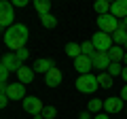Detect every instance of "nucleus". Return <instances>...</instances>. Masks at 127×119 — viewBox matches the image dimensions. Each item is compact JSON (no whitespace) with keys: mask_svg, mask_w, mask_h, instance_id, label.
Here are the masks:
<instances>
[{"mask_svg":"<svg viewBox=\"0 0 127 119\" xmlns=\"http://www.w3.org/2000/svg\"><path fill=\"white\" fill-rule=\"evenodd\" d=\"M28 38H30L28 26H23V23H13L11 28H6V32H4V45L15 53V51L26 49Z\"/></svg>","mask_w":127,"mask_h":119,"instance_id":"nucleus-1","label":"nucleus"},{"mask_svg":"<svg viewBox=\"0 0 127 119\" xmlns=\"http://www.w3.org/2000/svg\"><path fill=\"white\" fill-rule=\"evenodd\" d=\"M97 87H100L97 74H81V77L76 79V89L81 94H95Z\"/></svg>","mask_w":127,"mask_h":119,"instance_id":"nucleus-2","label":"nucleus"},{"mask_svg":"<svg viewBox=\"0 0 127 119\" xmlns=\"http://www.w3.org/2000/svg\"><path fill=\"white\" fill-rule=\"evenodd\" d=\"M119 23H121V21H119L112 13L97 15V28H100V32H106V34H110V36H112V32L119 28Z\"/></svg>","mask_w":127,"mask_h":119,"instance_id":"nucleus-3","label":"nucleus"},{"mask_svg":"<svg viewBox=\"0 0 127 119\" xmlns=\"http://www.w3.org/2000/svg\"><path fill=\"white\" fill-rule=\"evenodd\" d=\"M15 21V11L9 0H0V28H11Z\"/></svg>","mask_w":127,"mask_h":119,"instance_id":"nucleus-4","label":"nucleus"},{"mask_svg":"<svg viewBox=\"0 0 127 119\" xmlns=\"http://www.w3.org/2000/svg\"><path fill=\"white\" fill-rule=\"evenodd\" d=\"M21 104H23V111L30 113V115H40L45 111V102L40 98H36V96H26L21 100Z\"/></svg>","mask_w":127,"mask_h":119,"instance_id":"nucleus-5","label":"nucleus"},{"mask_svg":"<svg viewBox=\"0 0 127 119\" xmlns=\"http://www.w3.org/2000/svg\"><path fill=\"white\" fill-rule=\"evenodd\" d=\"M91 43H93L95 51H110V47L114 45V43H112V36H110V34H106V32H100V30L93 34Z\"/></svg>","mask_w":127,"mask_h":119,"instance_id":"nucleus-6","label":"nucleus"},{"mask_svg":"<svg viewBox=\"0 0 127 119\" xmlns=\"http://www.w3.org/2000/svg\"><path fill=\"white\" fill-rule=\"evenodd\" d=\"M91 64H93V68L100 70V72H106L108 66L112 64V60H110L108 51H95V53L91 55Z\"/></svg>","mask_w":127,"mask_h":119,"instance_id":"nucleus-7","label":"nucleus"},{"mask_svg":"<svg viewBox=\"0 0 127 119\" xmlns=\"http://www.w3.org/2000/svg\"><path fill=\"white\" fill-rule=\"evenodd\" d=\"M104 111H106V115L121 113V111H123V98H121V96L106 98V100H104Z\"/></svg>","mask_w":127,"mask_h":119,"instance_id":"nucleus-8","label":"nucleus"},{"mask_svg":"<svg viewBox=\"0 0 127 119\" xmlns=\"http://www.w3.org/2000/svg\"><path fill=\"white\" fill-rule=\"evenodd\" d=\"M6 96H9V100H23L26 98V85L19 81L13 85H6Z\"/></svg>","mask_w":127,"mask_h":119,"instance_id":"nucleus-9","label":"nucleus"},{"mask_svg":"<svg viewBox=\"0 0 127 119\" xmlns=\"http://www.w3.org/2000/svg\"><path fill=\"white\" fill-rule=\"evenodd\" d=\"M0 64L4 66V68L9 70V72H15V74H17V70L23 66L21 62L17 60V55H15V53H4V58L0 60Z\"/></svg>","mask_w":127,"mask_h":119,"instance_id":"nucleus-10","label":"nucleus"},{"mask_svg":"<svg viewBox=\"0 0 127 119\" xmlns=\"http://www.w3.org/2000/svg\"><path fill=\"white\" fill-rule=\"evenodd\" d=\"M74 68H76L78 74H91V68H93L91 58H89V55H81V58H76V60H74Z\"/></svg>","mask_w":127,"mask_h":119,"instance_id":"nucleus-11","label":"nucleus"},{"mask_svg":"<svg viewBox=\"0 0 127 119\" xmlns=\"http://www.w3.org/2000/svg\"><path fill=\"white\" fill-rule=\"evenodd\" d=\"M62 81H64V74H62V70L55 66V68H51L49 72L45 74V83L49 87H57V85H62Z\"/></svg>","mask_w":127,"mask_h":119,"instance_id":"nucleus-12","label":"nucleus"},{"mask_svg":"<svg viewBox=\"0 0 127 119\" xmlns=\"http://www.w3.org/2000/svg\"><path fill=\"white\" fill-rule=\"evenodd\" d=\"M110 13L117 19H125L127 17V0H114L110 4Z\"/></svg>","mask_w":127,"mask_h":119,"instance_id":"nucleus-13","label":"nucleus"},{"mask_svg":"<svg viewBox=\"0 0 127 119\" xmlns=\"http://www.w3.org/2000/svg\"><path fill=\"white\" fill-rule=\"evenodd\" d=\"M34 72H42V74H47L51 68H55V64H53V60H49V58H38L36 62H34Z\"/></svg>","mask_w":127,"mask_h":119,"instance_id":"nucleus-14","label":"nucleus"},{"mask_svg":"<svg viewBox=\"0 0 127 119\" xmlns=\"http://www.w3.org/2000/svg\"><path fill=\"white\" fill-rule=\"evenodd\" d=\"M34 74H36L34 68H30V66H26V64L17 70V79H19V83H23V85H28V83L34 81Z\"/></svg>","mask_w":127,"mask_h":119,"instance_id":"nucleus-15","label":"nucleus"},{"mask_svg":"<svg viewBox=\"0 0 127 119\" xmlns=\"http://www.w3.org/2000/svg\"><path fill=\"white\" fill-rule=\"evenodd\" d=\"M112 43H114V45H119V47H123L127 43V30H125V28L119 26L117 30L112 32Z\"/></svg>","mask_w":127,"mask_h":119,"instance_id":"nucleus-16","label":"nucleus"},{"mask_svg":"<svg viewBox=\"0 0 127 119\" xmlns=\"http://www.w3.org/2000/svg\"><path fill=\"white\" fill-rule=\"evenodd\" d=\"M34 9H36V13L40 15H49L51 13V2L49 0H34Z\"/></svg>","mask_w":127,"mask_h":119,"instance_id":"nucleus-17","label":"nucleus"},{"mask_svg":"<svg viewBox=\"0 0 127 119\" xmlns=\"http://www.w3.org/2000/svg\"><path fill=\"white\" fill-rule=\"evenodd\" d=\"M66 55H68V58H81L83 55V49H81V45H78V43H68V45H66Z\"/></svg>","mask_w":127,"mask_h":119,"instance_id":"nucleus-18","label":"nucleus"},{"mask_svg":"<svg viewBox=\"0 0 127 119\" xmlns=\"http://www.w3.org/2000/svg\"><path fill=\"white\" fill-rule=\"evenodd\" d=\"M110 4H112V2H108V0H97L93 4V9H95L97 15H108L110 13Z\"/></svg>","mask_w":127,"mask_h":119,"instance_id":"nucleus-19","label":"nucleus"},{"mask_svg":"<svg viewBox=\"0 0 127 119\" xmlns=\"http://www.w3.org/2000/svg\"><path fill=\"white\" fill-rule=\"evenodd\" d=\"M108 55H110V60H112V62H119V64H121V60L125 58V53H123V47H119V45H112V47H110Z\"/></svg>","mask_w":127,"mask_h":119,"instance_id":"nucleus-20","label":"nucleus"},{"mask_svg":"<svg viewBox=\"0 0 127 119\" xmlns=\"http://www.w3.org/2000/svg\"><path fill=\"white\" fill-rule=\"evenodd\" d=\"M87 109H89V113H102L104 111V100H100V98H93V100H89V104H87Z\"/></svg>","mask_w":127,"mask_h":119,"instance_id":"nucleus-21","label":"nucleus"},{"mask_svg":"<svg viewBox=\"0 0 127 119\" xmlns=\"http://www.w3.org/2000/svg\"><path fill=\"white\" fill-rule=\"evenodd\" d=\"M40 23L47 28V30H53V28L57 26V17L51 15V13H49V15H42V17H40Z\"/></svg>","mask_w":127,"mask_h":119,"instance_id":"nucleus-22","label":"nucleus"},{"mask_svg":"<svg viewBox=\"0 0 127 119\" xmlns=\"http://www.w3.org/2000/svg\"><path fill=\"white\" fill-rule=\"evenodd\" d=\"M97 83H100V87L108 89V87H112V77H110L108 72H100L97 74Z\"/></svg>","mask_w":127,"mask_h":119,"instance_id":"nucleus-23","label":"nucleus"},{"mask_svg":"<svg viewBox=\"0 0 127 119\" xmlns=\"http://www.w3.org/2000/svg\"><path fill=\"white\" fill-rule=\"evenodd\" d=\"M106 72H108L110 77H119V74L123 72V66L119 64V62H112V64L108 66V70H106Z\"/></svg>","mask_w":127,"mask_h":119,"instance_id":"nucleus-24","label":"nucleus"},{"mask_svg":"<svg viewBox=\"0 0 127 119\" xmlns=\"http://www.w3.org/2000/svg\"><path fill=\"white\" fill-rule=\"evenodd\" d=\"M57 117V109L51 104H45V111H42V119H53Z\"/></svg>","mask_w":127,"mask_h":119,"instance_id":"nucleus-25","label":"nucleus"},{"mask_svg":"<svg viewBox=\"0 0 127 119\" xmlns=\"http://www.w3.org/2000/svg\"><path fill=\"white\" fill-rule=\"evenodd\" d=\"M81 49H83V55H89V58L95 53V47H93V43H91V41H85L81 45Z\"/></svg>","mask_w":127,"mask_h":119,"instance_id":"nucleus-26","label":"nucleus"},{"mask_svg":"<svg viewBox=\"0 0 127 119\" xmlns=\"http://www.w3.org/2000/svg\"><path fill=\"white\" fill-rule=\"evenodd\" d=\"M15 55H17V60L23 64V62H26V60L30 58V51H28V49H21V51H15Z\"/></svg>","mask_w":127,"mask_h":119,"instance_id":"nucleus-27","label":"nucleus"},{"mask_svg":"<svg viewBox=\"0 0 127 119\" xmlns=\"http://www.w3.org/2000/svg\"><path fill=\"white\" fill-rule=\"evenodd\" d=\"M9 74H11V72H9L2 64H0V81H6V79H9Z\"/></svg>","mask_w":127,"mask_h":119,"instance_id":"nucleus-28","label":"nucleus"},{"mask_svg":"<svg viewBox=\"0 0 127 119\" xmlns=\"http://www.w3.org/2000/svg\"><path fill=\"white\" fill-rule=\"evenodd\" d=\"M6 104H9V96H6V94H2V96H0V109H4Z\"/></svg>","mask_w":127,"mask_h":119,"instance_id":"nucleus-29","label":"nucleus"},{"mask_svg":"<svg viewBox=\"0 0 127 119\" xmlns=\"http://www.w3.org/2000/svg\"><path fill=\"white\" fill-rule=\"evenodd\" d=\"M11 4H13V9H15V6H26V4H28V0H13Z\"/></svg>","mask_w":127,"mask_h":119,"instance_id":"nucleus-30","label":"nucleus"},{"mask_svg":"<svg viewBox=\"0 0 127 119\" xmlns=\"http://www.w3.org/2000/svg\"><path fill=\"white\" fill-rule=\"evenodd\" d=\"M121 98H123V102H127V85L121 87Z\"/></svg>","mask_w":127,"mask_h":119,"instance_id":"nucleus-31","label":"nucleus"},{"mask_svg":"<svg viewBox=\"0 0 127 119\" xmlns=\"http://www.w3.org/2000/svg\"><path fill=\"white\" fill-rule=\"evenodd\" d=\"M6 94V81H0V96Z\"/></svg>","mask_w":127,"mask_h":119,"instance_id":"nucleus-32","label":"nucleus"},{"mask_svg":"<svg viewBox=\"0 0 127 119\" xmlns=\"http://www.w3.org/2000/svg\"><path fill=\"white\" fill-rule=\"evenodd\" d=\"M93 119H110V117H108V115H106V113H97V115H95Z\"/></svg>","mask_w":127,"mask_h":119,"instance_id":"nucleus-33","label":"nucleus"},{"mask_svg":"<svg viewBox=\"0 0 127 119\" xmlns=\"http://www.w3.org/2000/svg\"><path fill=\"white\" fill-rule=\"evenodd\" d=\"M121 77H123V81H125V85H127V68H123V72H121Z\"/></svg>","mask_w":127,"mask_h":119,"instance_id":"nucleus-34","label":"nucleus"},{"mask_svg":"<svg viewBox=\"0 0 127 119\" xmlns=\"http://www.w3.org/2000/svg\"><path fill=\"white\" fill-rule=\"evenodd\" d=\"M119 26H121V28H125V30H127V17H125V19H123V21H121V23H119Z\"/></svg>","mask_w":127,"mask_h":119,"instance_id":"nucleus-35","label":"nucleus"},{"mask_svg":"<svg viewBox=\"0 0 127 119\" xmlns=\"http://www.w3.org/2000/svg\"><path fill=\"white\" fill-rule=\"evenodd\" d=\"M78 119H89V113H87V111H85V113H81V117H78Z\"/></svg>","mask_w":127,"mask_h":119,"instance_id":"nucleus-36","label":"nucleus"},{"mask_svg":"<svg viewBox=\"0 0 127 119\" xmlns=\"http://www.w3.org/2000/svg\"><path fill=\"white\" fill-rule=\"evenodd\" d=\"M123 62H125V66H127V53H125V58H123Z\"/></svg>","mask_w":127,"mask_h":119,"instance_id":"nucleus-37","label":"nucleus"},{"mask_svg":"<svg viewBox=\"0 0 127 119\" xmlns=\"http://www.w3.org/2000/svg\"><path fill=\"white\" fill-rule=\"evenodd\" d=\"M123 47H125V53H127V43H125V45H123Z\"/></svg>","mask_w":127,"mask_h":119,"instance_id":"nucleus-38","label":"nucleus"},{"mask_svg":"<svg viewBox=\"0 0 127 119\" xmlns=\"http://www.w3.org/2000/svg\"><path fill=\"white\" fill-rule=\"evenodd\" d=\"M125 111H127V109H125Z\"/></svg>","mask_w":127,"mask_h":119,"instance_id":"nucleus-39","label":"nucleus"}]
</instances>
